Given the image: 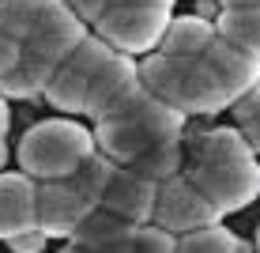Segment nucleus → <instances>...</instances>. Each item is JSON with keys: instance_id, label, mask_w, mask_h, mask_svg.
Instances as JSON below:
<instances>
[{"instance_id": "1", "label": "nucleus", "mask_w": 260, "mask_h": 253, "mask_svg": "<svg viewBox=\"0 0 260 253\" xmlns=\"http://www.w3.org/2000/svg\"><path fill=\"white\" fill-rule=\"evenodd\" d=\"M181 129H185V117L136 83L110 114H102L94 121L91 136L98 155H106L113 166H128L147 148L181 140Z\"/></svg>"}, {"instance_id": "2", "label": "nucleus", "mask_w": 260, "mask_h": 253, "mask_svg": "<svg viewBox=\"0 0 260 253\" xmlns=\"http://www.w3.org/2000/svg\"><path fill=\"white\" fill-rule=\"evenodd\" d=\"M94 155V136L87 125L68 121V117H49L38 121L23 132L15 159H19V174L30 182H68L87 159Z\"/></svg>"}, {"instance_id": "3", "label": "nucleus", "mask_w": 260, "mask_h": 253, "mask_svg": "<svg viewBox=\"0 0 260 253\" xmlns=\"http://www.w3.org/2000/svg\"><path fill=\"white\" fill-rule=\"evenodd\" d=\"M136 76L143 91H151L158 102H166L181 117L219 114L230 106L222 91L211 83V76L204 72L200 61H177V57H166V53H151L136 65Z\"/></svg>"}, {"instance_id": "4", "label": "nucleus", "mask_w": 260, "mask_h": 253, "mask_svg": "<svg viewBox=\"0 0 260 253\" xmlns=\"http://www.w3.org/2000/svg\"><path fill=\"white\" fill-rule=\"evenodd\" d=\"M189 182L219 215L241 212L260 196V166L256 159L245 162H211V166H189Z\"/></svg>"}, {"instance_id": "5", "label": "nucleus", "mask_w": 260, "mask_h": 253, "mask_svg": "<svg viewBox=\"0 0 260 253\" xmlns=\"http://www.w3.org/2000/svg\"><path fill=\"white\" fill-rule=\"evenodd\" d=\"M170 26V12L158 8H143V4H117L94 23V38H102L113 53H151L158 49Z\"/></svg>"}, {"instance_id": "6", "label": "nucleus", "mask_w": 260, "mask_h": 253, "mask_svg": "<svg viewBox=\"0 0 260 253\" xmlns=\"http://www.w3.org/2000/svg\"><path fill=\"white\" fill-rule=\"evenodd\" d=\"M110 53L113 49L106 46L102 38H91V34H87V38L64 57V65L53 72V79H49V87H46L42 98L60 114H83V91L94 79V72L110 61Z\"/></svg>"}, {"instance_id": "7", "label": "nucleus", "mask_w": 260, "mask_h": 253, "mask_svg": "<svg viewBox=\"0 0 260 253\" xmlns=\"http://www.w3.org/2000/svg\"><path fill=\"white\" fill-rule=\"evenodd\" d=\"M219 219L222 215L196 193V185L185 178V170L177 178H170V182L158 185L151 223L170 231L174 238H181V234H189V231H200V227H211V223H219Z\"/></svg>"}, {"instance_id": "8", "label": "nucleus", "mask_w": 260, "mask_h": 253, "mask_svg": "<svg viewBox=\"0 0 260 253\" xmlns=\"http://www.w3.org/2000/svg\"><path fill=\"white\" fill-rule=\"evenodd\" d=\"M91 212L94 208H87L79 201L68 182H38V193H34V227L46 238H72L76 227Z\"/></svg>"}, {"instance_id": "9", "label": "nucleus", "mask_w": 260, "mask_h": 253, "mask_svg": "<svg viewBox=\"0 0 260 253\" xmlns=\"http://www.w3.org/2000/svg\"><path fill=\"white\" fill-rule=\"evenodd\" d=\"M200 65H204V72L211 76V83L222 91V98H226L230 106L260 83V61L245 57L241 49L226 46L222 38H211V46L200 53Z\"/></svg>"}, {"instance_id": "10", "label": "nucleus", "mask_w": 260, "mask_h": 253, "mask_svg": "<svg viewBox=\"0 0 260 253\" xmlns=\"http://www.w3.org/2000/svg\"><path fill=\"white\" fill-rule=\"evenodd\" d=\"M64 19H76L64 0H0V34H8L19 46L34 42Z\"/></svg>"}, {"instance_id": "11", "label": "nucleus", "mask_w": 260, "mask_h": 253, "mask_svg": "<svg viewBox=\"0 0 260 253\" xmlns=\"http://www.w3.org/2000/svg\"><path fill=\"white\" fill-rule=\"evenodd\" d=\"M155 193H158V185H151L143 178H136L132 170L117 166V174L110 178L106 196H102L98 208L124 219V223H132V227H147L151 215H155Z\"/></svg>"}, {"instance_id": "12", "label": "nucleus", "mask_w": 260, "mask_h": 253, "mask_svg": "<svg viewBox=\"0 0 260 253\" xmlns=\"http://www.w3.org/2000/svg\"><path fill=\"white\" fill-rule=\"evenodd\" d=\"M136 83H140L136 61L124 57V53H110V61L94 72V79L87 83V91H83V117H94V121H98V117L110 114Z\"/></svg>"}, {"instance_id": "13", "label": "nucleus", "mask_w": 260, "mask_h": 253, "mask_svg": "<svg viewBox=\"0 0 260 253\" xmlns=\"http://www.w3.org/2000/svg\"><path fill=\"white\" fill-rule=\"evenodd\" d=\"M132 242H136V227H132V223H124L117 215L94 208L76 227V234L68 238V246H76L83 253H132Z\"/></svg>"}, {"instance_id": "14", "label": "nucleus", "mask_w": 260, "mask_h": 253, "mask_svg": "<svg viewBox=\"0 0 260 253\" xmlns=\"http://www.w3.org/2000/svg\"><path fill=\"white\" fill-rule=\"evenodd\" d=\"M34 193H38V182H30L26 174L0 170V238L4 242L23 231H38L34 227Z\"/></svg>"}, {"instance_id": "15", "label": "nucleus", "mask_w": 260, "mask_h": 253, "mask_svg": "<svg viewBox=\"0 0 260 253\" xmlns=\"http://www.w3.org/2000/svg\"><path fill=\"white\" fill-rule=\"evenodd\" d=\"M215 38V23L200 19V15H170V26L158 42V53L166 57H177V61H200V53L211 46Z\"/></svg>"}, {"instance_id": "16", "label": "nucleus", "mask_w": 260, "mask_h": 253, "mask_svg": "<svg viewBox=\"0 0 260 253\" xmlns=\"http://www.w3.org/2000/svg\"><path fill=\"white\" fill-rule=\"evenodd\" d=\"M53 72H57V65L23 53L19 65L0 79V98H4V102L8 98H42L46 87H49V79H53Z\"/></svg>"}, {"instance_id": "17", "label": "nucleus", "mask_w": 260, "mask_h": 253, "mask_svg": "<svg viewBox=\"0 0 260 253\" xmlns=\"http://www.w3.org/2000/svg\"><path fill=\"white\" fill-rule=\"evenodd\" d=\"M256 159L238 129H211L192 140V166H211V162H245Z\"/></svg>"}, {"instance_id": "18", "label": "nucleus", "mask_w": 260, "mask_h": 253, "mask_svg": "<svg viewBox=\"0 0 260 253\" xmlns=\"http://www.w3.org/2000/svg\"><path fill=\"white\" fill-rule=\"evenodd\" d=\"M181 162H185L181 140H166V144H158V148H147L124 170H132L136 178H143V182H151V185H162V182H170V178L181 174Z\"/></svg>"}, {"instance_id": "19", "label": "nucleus", "mask_w": 260, "mask_h": 253, "mask_svg": "<svg viewBox=\"0 0 260 253\" xmlns=\"http://www.w3.org/2000/svg\"><path fill=\"white\" fill-rule=\"evenodd\" d=\"M215 38H222L226 46L260 61V8H253V12H222L219 23H215Z\"/></svg>"}, {"instance_id": "20", "label": "nucleus", "mask_w": 260, "mask_h": 253, "mask_svg": "<svg viewBox=\"0 0 260 253\" xmlns=\"http://www.w3.org/2000/svg\"><path fill=\"white\" fill-rule=\"evenodd\" d=\"M117 174V166H113L110 159L106 155H94L83 162V166L76 170V174L68 178V185H72V193L79 196V201H83L87 208H98L102 204V196H106V185H110V178Z\"/></svg>"}, {"instance_id": "21", "label": "nucleus", "mask_w": 260, "mask_h": 253, "mask_svg": "<svg viewBox=\"0 0 260 253\" xmlns=\"http://www.w3.org/2000/svg\"><path fill=\"white\" fill-rule=\"evenodd\" d=\"M241 246L245 242L230 227H222V223H211V227L189 231V234L177 238V253H238Z\"/></svg>"}, {"instance_id": "22", "label": "nucleus", "mask_w": 260, "mask_h": 253, "mask_svg": "<svg viewBox=\"0 0 260 253\" xmlns=\"http://www.w3.org/2000/svg\"><path fill=\"white\" fill-rule=\"evenodd\" d=\"M234 114H238V132L241 140L249 144V151L260 155V83L253 87L249 95H241L234 102Z\"/></svg>"}, {"instance_id": "23", "label": "nucleus", "mask_w": 260, "mask_h": 253, "mask_svg": "<svg viewBox=\"0 0 260 253\" xmlns=\"http://www.w3.org/2000/svg\"><path fill=\"white\" fill-rule=\"evenodd\" d=\"M132 253H177V238L155 223L147 227H136V242H132Z\"/></svg>"}, {"instance_id": "24", "label": "nucleus", "mask_w": 260, "mask_h": 253, "mask_svg": "<svg viewBox=\"0 0 260 253\" xmlns=\"http://www.w3.org/2000/svg\"><path fill=\"white\" fill-rule=\"evenodd\" d=\"M117 4H128V0H64V8H68V12L76 15L83 26H87V23L94 26L106 12H110V8H117Z\"/></svg>"}, {"instance_id": "25", "label": "nucleus", "mask_w": 260, "mask_h": 253, "mask_svg": "<svg viewBox=\"0 0 260 253\" xmlns=\"http://www.w3.org/2000/svg\"><path fill=\"white\" fill-rule=\"evenodd\" d=\"M46 242L49 238L42 231H23V234H15V238H8V249H12V253H42Z\"/></svg>"}, {"instance_id": "26", "label": "nucleus", "mask_w": 260, "mask_h": 253, "mask_svg": "<svg viewBox=\"0 0 260 253\" xmlns=\"http://www.w3.org/2000/svg\"><path fill=\"white\" fill-rule=\"evenodd\" d=\"M19 57H23V46H19V42H12L8 34H0V79L19 65Z\"/></svg>"}, {"instance_id": "27", "label": "nucleus", "mask_w": 260, "mask_h": 253, "mask_svg": "<svg viewBox=\"0 0 260 253\" xmlns=\"http://www.w3.org/2000/svg\"><path fill=\"white\" fill-rule=\"evenodd\" d=\"M222 12H253V8H260V0H219Z\"/></svg>"}, {"instance_id": "28", "label": "nucleus", "mask_w": 260, "mask_h": 253, "mask_svg": "<svg viewBox=\"0 0 260 253\" xmlns=\"http://www.w3.org/2000/svg\"><path fill=\"white\" fill-rule=\"evenodd\" d=\"M128 4H143V8H158V12H170L174 0H128Z\"/></svg>"}, {"instance_id": "29", "label": "nucleus", "mask_w": 260, "mask_h": 253, "mask_svg": "<svg viewBox=\"0 0 260 253\" xmlns=\"http://www.w3.org/2000/svg\"><path fill=\"white\" fill-rule=\"evenodd\" d=\"M8 125H12V110H8V102H4V98H0V140H4Z\"/></svg>"}, {"instance_id": "30", "label": "nucleus", "mask_w": 260, "mask_h": 253, "mask_svg": "<svg viewBox=\"0 0 260 253\" xmlns=\"http://www.w3.org/2000/svg\"><path fill=\"white\" fill-rule=\"evenodd\" d=\"M253 253H260V223H256V234H253Z\"/></svg>"}, {"instance_id": "31", "label": "nucleus", "mask_w": 260, "mask_h": 253, "mask_svg": "<svg viewBox=\"0 0 260 253\" xmlns=\"http://www.w3.org/2000/svg\"><path fill=\"white\" fill-rule=\"evenodd\" d=\"M57 253H83V249H76V246H64V249H57Z\"/></svg>"}, {"instance_id": "32", "label": "nucleus", "mask_w": 260, "mask_h": 253, "mask_svg": "<svg viewBox=\"0 0 260 253\" xmlns=\"http://www.w3.org/2000/svg\"><path fill=\"white\" fill-rule=\"evenodd\" d=\"M238 253H253V249H249V246H241V249H238Z\"/></svg>"}]
</instances>
